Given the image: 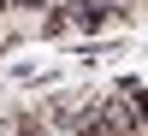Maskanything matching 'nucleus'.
Here are the masks:
<instances>
[{"mask_svg": "<svg viewBox=\"0 0 148 136\" xmlns=\"http://www.w3.org/2000/svg\"><path fill=\"white\" fill-rule=\"evenodd\" d=\"M12 6H47V0H12Z\"/></svg>", "mask_w": 148, "mask_h": 136, "instance_id": "nucleus-1", "label": "nucleus"}, {"mask_svg": "<svg viewBox=\"0 0 148 136\" xmlns=\"http://www.w3.org/2000/svg\"><path fill=\"white\" fill-rule=\"evenodd\" d=\"M0 6H6V0H0Z\"/></svg>", "mask_w": 148, "mask_h": 136, "instance_id": "nucleus-2", "label": "nucleus"}]
</instances>
